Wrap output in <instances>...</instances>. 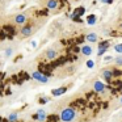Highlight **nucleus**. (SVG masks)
Listing matches in <instances>:
<instances>
[{
    "instance_id": "f257e3e1",
    "label": "nucleus",
    "mask_w": 122,
    "mask_h": 122,
    "mask_svg": "<svg viewBox=\"0 0 122 122\" xmlns=\"http://www.w3.org/2000/svg\"><path fill=\"white\" fill-rule=\"evenodd\" d=\"M59 118L62 122H72L76 118V110L74 108H64L59 114Z\"/></svg>"
},
{
    "instance_id": "f03ea898",
    "label": "nucleus",
    "mask_w": 122,
    "mask_h": 122,
    "mask_svg": "<svg viewBox=\"0 0 122 122\" xmlns=\"http://www.w3.org/2000/svg\"><path fill=\"white\" fill-rule=\"evenodd\" d=\"M32 79L36 80V81H38V83H41V84H46V83H49V80H50L47 75H45L41 71H33L32 72Z\"/></svg>"
},
{
    "instance_id": "7ed1b4c3",
    "label": "nucleus",
    "mask_w": 122,
    "mask_h": 122,
    "mask_svg": "<svg viewBox=\"0 0 122 122\" xmlns=\"http://www.w3.org/2000/svg\"><path fill=\"white\" fill-rule=\"evenodd\" d=\"M46 118H47V113H46L45 109H38L36 112V114L33 116V119H36L38 122H45Z\"/></svg>"
},
{
    "instance_id": "20e7f679",
    "label": "nucleus",
    "mask_w": 122,
    "mask_h": 122,
    "mask_svg": "<svg viewBox=\"0 0 122 122\" xmlns=\"http://www.w3.org/2000/svg\"><path fill=\"white\" fill-rule=\"evenodd\" d=\"M32 33H33V25L32 24L24 25V26L21 28V30H20V34H21V37H24V38L32 36Z\"/></svg>"
},
{
    "instance_id": "39448f33",
    "label": "nucleus",
    "mask_w": 122,
    "mask_h": 122,
    "mask_svg": "<svg viewBox=\"0 0 122 122\" xmlns=\"http://www.w3.org/2000/svg\"><path fill=\"white\" fill-rule=\"evenodd\" d=\"M26 21H28V16L25 13H19V15H16L15 19H13V22L16 25H24Z\"/></svg>"
},
{
    "instance_id": "423d86ee",
    "label": "nucleus",
    "mask_w": 122,
    "mask_h": 122,
    "mask_svg": "<svg viewBox=\"0 0 122 122\" xmlns=\"http://www.w3.org/2000/svg\"><path fill=\"white\" fill-rule=\"evenodd\" d=\"M56 56H58V51H56L55 49H47V50L45 51V58L47 59V61H54Z\"/></svg>"
},
{
    "instance_id": "0eeeda50",
    "label": "nucleus",
    "mask_w": 122,
    "mask_h": 122,
    "mask_svg": "<svg viewBox=\"0 0 122 122\" xmlns=\"http://www.w3.org/2000/svg\"><path fill=\"white\" fill-rule=\"evenodd\" d=\"M105 88H106V85L104 84L102 81H100V80H97V81L93 83V91H95V92H97V93L105 92Z\"/></svg>"
},
{
    "instance_id": "6e6552de",
    "label": "nucleus",
    "mask_w": 122,
    "mask_h": 122,
    "mask_svg": "<svg viewBox=\"0 0 122 122\" xmlns=\"http://www.w3.org/2000/svg\"><path fill=\"white\" fill-rule=\"evenodd\" d=\"M92 46H89V45H83L81 46V49H80V53L83 54L84 56H89L91 54H92Z\"/></svg>"
},
{
    "instance_id": "1a4fd4ad",
    "label": "nucleus",
    "mask_w": 122,
    "mask_h": 122,
    "mask_svg": "<svg viewBox=\"0 0 122 122\" xmlns=\"http://www.w3.org/2000/svg\"><path fill=\"white\" fill-rule=\"evenodd\" d=\"M66 92H67V88H66V87H59V88H55V89L51 91V95L55 96V97H58V96L64 95Z\"/></svg>"
},
{
    "instance_id": "9d476101",
    "label": "nucleus",
    "mask_w": 122,
    "mask_h": 122,
    "mask_svg": "<svg viewBox=\"0 0 122 122\" xmlns=\"http://www.w3.org/2000/svg\"><path fill=\"white\" fill-rule=\"evenodd\" d=\"M46 8L50 11H55L58 8V1L56 0H46Z\"/></svg>"
},
{
    "instance_id": "9b49d317",
    "label": "nucleus",
    "mask_w": 122,
    "mask_h": 122,
    "mask_svg": "<svg viewBox=\"0 0 122 122\" xmlns=\"http://www.w3.org/2000/svg\"><path fill=\"white\" fill-rule=\"evenodd\" d=\"M19 121V113L17 112H12L7 116V122H17Z\"/></svg>"
},
{
    "instance_id": "f8f14e48",
    "label": "nucleus",
    "mask_w": 122,
    "mask_h": 122,
    "mask_svg": "<svg viewBox=\"0 0 122 122\" xmlns=\"http://www.w3.org/2000/svg\"><path fill=\"white\" fill-rule=\"evenodd\" d=\"M85 40H87L88 42H91V43L97 42V41H98V36L96 34V33H88V34L85 36Z\"/></svg>"
},
{
    "instance_id": "ddd939ff",
    "label": "nucleus",
    "mask_w": 122,
    "mask_h": 122,
    "mask_svg": "<svg viewBox=\"0 0 122 122\" xmlns=\"http://www.w3.org/2000/svg\"><path fill=\"white\" fill-rule=\"evenodd\" d=\"M113 74L114 72L112 71V70H104L102 71V74H101V76H102V79H105V80H112V77H113Z\"/></svg>"
},
{
    "instance_id": "4468645a",
    "label": "nucleus",
    "mask_w": 122,
    "mask_h": 122,
    "mask_svg": "<svg viewBox=\"0 0 122 122\" xmlns=\"http://www.w3.org/2000/svg\"><path fill=\"white\" fill-rule=\"evenodd\" d=\"M84 13H85V8H84V7H79V8H76L74 11L71 19H72V17H80V16H83Z\"/></svg>"
},
{
    "instance_id": "2eb2a0df",
    "label": "nucleus",
    "mask_w": 122,
    "mask_h": 122,
    "mask_svg": "<svg viewBox=\"0 0 122 122\" xmlns=\"http://www.w3.org/2000/svg\"><path fill=\"white\" fill-rule=\"evenodd\" d=\"M96 22H97V17L95 16V15H89L87 19V24L88 25H95Z\"/></svg>"
},
{
    "instance_id": "dca6fc26",
    "label": "nucleus",
    "mask_w": 122,
    "mask_h": 122,
    "mask_svg": "<svg viewBox=\"0 0 122 122\" xmlns=\"http://www.w3.org/2000/svg\"><path fill=\"white\" fill-rule=\"evenodd\" d=\"M12 55H13V49H12V47H7L5 51H4V56H5V58H11Z\"/></svg>"
},
{
    "instance_id": "f3484780",
    "label": "nucleus",
    "mask_w": 122,
    "mask_h": 122,
    "mask_svg": "<svg viewBox=\"0 0 122 122\" xmlns=\"http://www.w3.org/2000/svg\"><path fill=\"white\" fill-rule=\"evenodd\" d=\"M106 51H108V47H98L97 49V55L101 56V55H104Z\"/></svg>"
},
{
    "instance_id": "a211bd4d",
    "label": "nucleus",
    "mask_w": 122,
    "mask_h": 122,
    "mask_svg": "<svg viewBox=\"0 0 122 122\" xmlns=\"http://www.w3.org/2000/svg\"><path fill=\"white\" fill-rule=\"evenodd\" d=\"M114 63H116L118 67H121L122 66V56H117V58L114 59Z\"/></svg>"
},
{
    "instance_id": "6ab92c4d",
    "label": "nucleus",
    "mask_w": 122,
    "mask_h": 122,
    "mask_svg": "<svg viewBox=\"0 0 122 122\" xmlns=\"http://www.w3.org/2000/svg\"><path fill=\"white\" fill-rule=\"evenodd\" d=\"M114 50H116L118 54H122V43H119V45H116V46H114Z\"/></svg>"
},
{
    "instance_id": "aec40b11",
    "label": "nucleus",
    "mask_w": 122,
    "mask_h": 122,
    "mask_svg": "<svg viewBox=\"0 0 122 122\" xmlns=\"http://www.w3.org/2000/svg\"><path fill=\"white\" fill-rule=\"evenodd\" d=\"M49 101H50V98H49V97H41L40 100H38V102H40V104H47Z\"/></svg>"
},
{
    "instance_id": "412c9836",
    "label": "nucleus",
    "mask_w": 122,
    "mask_h": 122,
    "mask_svg": "<svg viewBox=\"0 0 122 122\" xmlns=\"http://www.w3.org/2000/svg\"><path fill=\"white\" fill-rule=\"evenodd\" d=\"M87 67H88V68H93V67H95V62L91 61V59H89V61H87Z\"/></svg>"
},
{
    "instance_id": "4be33fe9",
    "label": "nucleus",
    "mask_w": 122,
    "mask_h": 122,
    "mask_svg": "<svg viewBox=\"0 0 122 122\" xmlns=\"http://www.w3.org/2000/svg\"><path fill=\"white\" fill-rule=\"evenodd\" d=\"M112 59H113V56H112V55H106V56H104V62H110Z\"/></svg>"
},
{
    "instance_id": "5701e85b",
    "label": "nucleus",
    "mask_w": 122,
    "mask_h": 122,
    "mask_svg": "<svg viewBox=\"0 0 122 122\" xmlns=\"http://www.w3.org/2000/svg\"><path fill=\"white\" fill-rule=\"evenodd\" d=\"M30 46H32L33 49H36V47H37V41H36V40H33L32 42H30Z\"/></svg>"
},
{
    "instance_id": "b1692460",
    "label": "nucleus",
    "mask_w": 122,
    "mask_h": 122,
    "mask_svg": "<svg viewBox=\"0 0 122 122\" xmlns=\"http://www.w3.org/2000/svg\"><path fill=\"white\" fill-rule=\"evenodd\" d=\"M113 3V0H106V4H112Z\"/></svg>"
},
{
    "instance_id": "393cba45",
    "label": "nucleus",
    "mask_w": 122,
    "mask_h": 122,
    "mask_svg": "<svg viewBox=\"0 0 122 122\" xmlns=\"http://www.w3.org/2000/svg\"><path fill=\"white\" fill-rule=\"evenodd\" d=\"M119 104H121V105H122V96H121V97H119Z\"/></svg>"
},
{
    "instance_id": "a878e982",
    "label": "nucleus",
    "mask_w": 122,
    "mask_h": 122,
    "mask_svg": "<svg viewBox=\"0 0 122 122\" xmlns=\"http://www.w3.org/2000/svg\"><path fill=\"white\" fill-rule=\"evenodd\" d=\"M118 26H119V29H121V30H122V22H121V24H119V25H118Z\"/></svg>"
},
{
    "instance_id": "bb28decb",
    "label": "nucleus",
    "mask_w": 122,
    "mask_h": 122,
    "mask_svg": "<svg viewBox=\"0 0 122 122\" xmlns=\"http://www.w3.org/2000/svg\"><path fill=\"white\" fill-rule=\"evenodd\" d=\"M119 116H121V117H122V112H121V113H119Z\"/></svg>"
},
{
    "instance_id": "cd10ccee",
    "label": "nucleus",
    "mask_w": 122,
    "mask_h": 122,
    "mask_svg": "<svg viewBox=\"0 0 122 122\" xmlns=\"http://www.w3.org/2000/svg\"><path fill=\"white\" fill-rule=\"evenodd\" d=\"M0 97H1V93H0Z\"/></svg>"
},
{
    "instance_id": "c85d7f7f",
    "label": "nucleus",
    "mask_w": 122,
    "mask_h": 122,
    "mask_svg": "<svg viewBox=\"0 0 122 122\" xmlns=\"http://www.w3.org/2000/svg\"><path fill=\"white\" fill-rule=\"evenodd\" d=\"M121 91H122V88H121Z\"/></svg>"
}]
</instances>
